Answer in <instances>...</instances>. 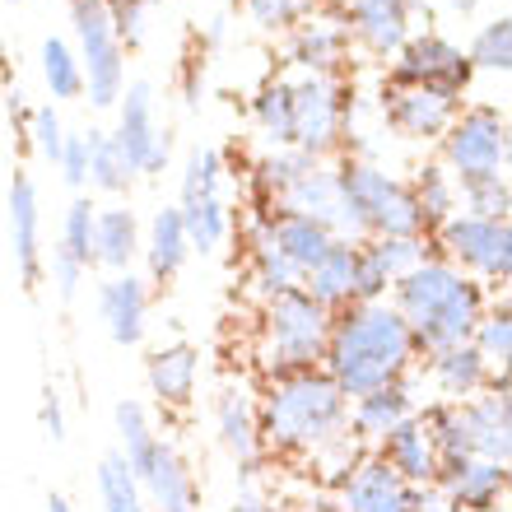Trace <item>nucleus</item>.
<instances>
[{
  "instance_id": "obj_1",
  "label": "nucleus",
  "mask_w": 512,
  "mask_h": 512,
  "mask_svg": "<svg viewBox=\"0 0 512 512\" xmlns=\"http://www.w3.org/2000/svg\"><path fill=\"white\" fill-rule=\"evenodd\" d=\"M419 368V350L401 312L382 303H350L331 317V336H326L322 373L345 391V401L368 396V391L401 382L405 373Z\"/></svg>"
},
{
  "instance_id": "obj_2",
  "label": "nucleus",
  "mask_w": 512,
  "mask_h": 512,
  "mask_svg": "<svg viewBox=\"0 0 512 512\" xmlns=\"http://www.w3.org/2000/svg\"><path fill=\"white\" fill-rule=\"evenodd\" d=\"M350 433V401L322 368L266 378L256 396V438L266 457H317Z\"/></svg>"
},
{
  "instance_id": "obj_3",
  "label": "nucleus",
  "mask_w": 512,
  "mask_h": 512,
  "mask_svg": "<svg viewBox=\"0 0 512 512\" xmlns=\"http://www.w3.org/2000/svg\"><path fill=\"white\" fill-rule=\"evenodd\" d=\"M387 303L401 312V322L410 326L419 359L447 350V345H466L489 308L485 284H475L471 275H461L457 266H447L443 256H424L405 280L391 284Z\"/></svg>"
},
{
  "instance_id": "obj_4",
  "label": "nucleus",
  "mask_w": 512,
  "mask_h": 512,
  "mask_svg": "<svg viewBox=\"0 0 512 512\" xmlns=\"http://www.w3.org/2000/svg\"><path fill=\"white\" fill-rule=\"evenodd\" d=\"M331 317H336V312L322 308L308 289H284V294L266 298V303H261V317H256V345H252L261 382L284 378V373L322 368Z\"/></svg>"
},
{
  "instance_id": "obj_5",
  "label": "nucleus",
  "mask_w": 512,
  "mask_h": 512,
  "mask_svg": "<svg viewBox=\"0 0 512 512\" xmlns=\"http://www.w3.org/2000/svg\"><path fill=\"white\" fill-rule=\"evenodd\" d=\"M424 419L433 429L438 457H480V461H512V401L508 387H489L471 401H433L424 405Z\"/></svg>"
},
{
  "instance_id": "obj_6",
  "label": "nucleus",
  "mask_w": 512,
  "mask_h": 512,
  "mask_svg": "<svg viewBox=\"0 0 512 512\" xmlns=\"http://www.w3.org/2000/svg\"><path fill=\"white\" fill-rule=\"evenodd\" d=\"M433 256H443L447 266L471 275L475 284H508L512 275V224L508 219H480V215H452L429 233Z\"/></svg>"
},
{
  "instance_id": "obj_7",
  "label": "nucleus",
  "mask_w": 512,
  "mask_h": 512,
  "mask_svg": "<svg viewBox=\"0 0 512 512\" xmlns=\"http://www.w3.org/2000/svg\"><path fill=\"white\" fill-rule=\"evenodd\" d=\"M438 145H443V168L452 173V182L480 173H508L512 135L499 108H461Z\"/></svg>"
},
{
  "instance_id": "obj_8",
  "label": "nucleus",
  "mask_w": 512,
  "mask_h": 512,
  "mask_svg": "<svg viewBox=\"0 0 512 512\" xmlns=\"http://www.w3.org/2000/svg\"><path fill=\"white\" fill-rule=\"evenodd\" d=\"M350 89L336 75H303L294 80V149L312 159H331L345 145L350 126Z\"/></svg>"
},
{
  "instance_id": "obj_9",
  "label": "nucleus",
  "mask_w": 512,
  "mask_h": 512,
  "mask_svg": "<svg viewBox=\"0 0 512 512\" xmlns=\"http://www.w3.org/2000/svg\"><path fill=\"white\" fill-rule=\"evenodd\" d=\"M70 19H75V33H80V70L89 103L112 108L126 89V66H122V42L112 33L108 0H70Z\"/></svg>"
},
{
  "instance_id": "obj_10",
  "label": "nucleus",
  "mask_w": 512,
  "mask_h": 512,
  "mask_svg": "<svg viewBox=\"0 0 512 512\" xmlns=\"http://www.w3.org/2000/svg\"><path fill=\"white\" fill-rule=\"evenodd\" d=\"M471 75L475 70L457 42H447L443 33H410V42L391 61L387 84H429L461 98L471 89Z\"/></svg>"
},
{
  "instance_id": "obj_11",
  "label": "nucleus",
  "mask_w": 512,
  "mask_h": 512,
  "mask_svg": "<svg viewBox=\"0 0 512 512\" xmlns=\"http://www.w3.org/2000/svg\"><path fill=\"white\" fill-rule=\"evenodd\" d=\"M122 122H117V149L126 154L135 173H163L168 163V135L154 122V84L149 80H131L122 89Z\"/></svg>"
},
{
  "instance_id": "obj_12",
  "label": "nucleus",
  "mask_w": 512,
  "mask_h": 512,
  "mask_svg": "<svg viewBox=\"0 0 512 512\" xmlns=\"http://www.w3.org/2000/svg\"><path fill=\"white\" fill-rule=\"evenodd\" d=\"M382 108L405 140H443V131L461 112V98L447 89H429V84H387Z\"/></svg>"
},
{
  "instance_id": "obj_13",
  "label": "nucleus",
  "mask_w": 512,
  "mask_h": 512,
  "mask_svg": "<svg viewBox=\"0 0 512 512\" xmlns=\"http://www.w3.org/2000/svg\"><path fill=\"white\" fill-rule=\"evenodd\" d=\"M433 489L457 512H494L508 494V466L480 457H443Z\"/></svg>"
},
{
  "instance_id": "obj_14",
  "label": "nucleus",
  "mask_w": 512,
  "mask_h": 512,
  "mask_svg": "<svg viewBox=\"0 0 512 512\" xmlns=\"http://www.w3.org/2000/svg\"><path fill=\"white\" fill-rule=\"evenodd\" d=\"M340 508L336 512H405L410 485L391 471L378 452H364L350 471L340 475Z\"/></svg>"
},
{
  "instance_id": "obj_15",
  "label": "nucleus",
  "mask_w": 512,
  "mask_h": 512,
  "mask_svg": "<svg viewBox=\"0 0 512 512\" xmlns=\"http://www.w3.org/2000/svg\"><path fill=\"white\" fill-rule=\"evenodd\" d=\"M382 461H387L391 471L401 475L410 489L419 485H433L438 480V443H433V429H429V419H424V405H419L415 415L405 419V424H396V429L382 438L378 447H373Z\"/></svg>"
},
{
  "instance_id": "obj_16",
  "label": "nucleus",
  "mask_w": 512,
  "mask_h": 512,
  "mask_svg": "<svg viewBox=\"0 0 512 512\" xmlns=\"http://www.w3.org/2000/svg\"><path fill=\"white\" fill-rule=\"evenodd\" d=\"M345 52H350V24H345V10L340 14H317L294 24V38H289V61L308 75H336L345 66Z\"/></svg>"
},
{
  "instance_id": "obj_17",
  "label": "nucleus",
  "mask_w": 512,
  "mask_h": 512,
  "mask_svg": "<svg viewBox=\"0 0 512 512\" xmlns=\"http://www.w3.org/2000/svg\"><path fill=\"white\" fill-rule=\"evenodd\" d=\"M415 410H419L415 373H405L401 382H387V387L368 391V396H354L350 401V433L368 447V452H373V447H378L396 424H405Z\"/></svg>"
},
{
  "instance_id": "obj_18",
  "label": "nucleus",
  "mask_w": 512,
  "mask_h": 512,
  "mask_svg": "<svg viewBox=\"0 0 512 512\" xmlns=\"http://www.w3.org/2000/svg\"><path fill=\"white\" fill-rule=\"evenodd\" d=\"M345 24L373 56H396L410 42V10L401 0H345Z\"/></svg>"
},
{
  "instance_id": "obj_19",
  "label": "nucleus",
  "mask_w": 512,
  "mask_h": 512,
  "mask_svg": "<svg viewBox=\"0 0 512 512\" xmlns=\"http://www.w3.org/2000/svg\"><path fill=\"white\" fill-rule=\"evenodd\" d=\"M140 489H145L149 503H154L159 512H196V503H201L187 457H182L173 443H163V438L154 443V452H149V466H145V475H140Z\"/></svg>"
},
{
  "instance_id": "obj_20",
  "label": "nucleus",
  "mask_w": 512,
  "mask_h": 512,
  "mask_svg": "<svg viewBox=\"0 0 512 512\" xmlns=\"http://www.w3.org/2000/svg\"><path fill=\"white\" fill-rule=\"evenodd\" d=\"M424 368H429V382L438 391V401L457 405V401H471L480 391L494 387V373L485 368V359L475 354V345H447L438 354H424Z\"/></svg>"
},
{
  "instance_id": "obj_21",
  "label": "nucleus",
  "mask_w": 512,
  "mask_h": 512,
  "mask_svg": "<svg viewBox=\"0 0 512 512\" xmlns=\"http://www.w3.org/2000/svg\"><path fill=\"white\" fill-rule=\"evenodd\" d=\"M145 312H149V294L131 270L98 284V317H103L108 336L117 340L122 350H131V345L145 340Z\"/></svg>"
},
{
  "instance_id": "obj_22",
  "label": "nucleus",
  "mask_w": 512,
  "mask_h": 512,
  "mask_svg": "<svg viewBox=\"0 0 512 512\" xmlns=\"http://www.w3.org/2000/svg\"><path fill=\"white\" fill-rule=\"evenodd\" d=\"M145 378H149V391H154V401H159V405H173V410H182V405H191V396H196V378H201V354H196V345H187V340H177V345H163V350L149 354Z\"/></svg>"
},
{
  "instance_id": "obj_23",
  "label": "nucleus",
  "mask_w": 512,
  "mask_h": 512,
  "mask_svg": "<svg viewBox=\"0 0 512 512\" xmlns=\"http://www.w3.org/2000/svg\"><path fill=\"white\" fill-rule=\"evenodd\" d=\"M215 433H219V447H224L243 471H252L256 457H261V438H256V401L247 396V387H224L219 391Z\"/></svg>"
},
{
  "instance_id": "obj_24",
  "label": "nucleus",
  "mask_w": 512,
  "mask_h": 512,
  "mask_svg": "<svg viewBox=\"0 0 512 512\" xmlns=\"http://www.w3.org/2000/svg\"><path fill=\"white\" fill-rule=\"evenodd\" d=\"M10 247L19 261V280L33 289L42 275V252H38V187L28 173H14L10 182Z\"/></svg>"
},
{
  "instance_id": "obj_25",
  "label": "nucleus",
  "mask_w": 512,
  "mask_h": 512,
  "mask_svg": "<svg viewBox=\"0 0 512 512\" xmlns=\"http://www.w3.org/2000/svg\"><path fill=\"white\" fill-rule=\"evenodd\" d=\"M266 233L298 275H308V270L331 252V243H336V233L326 229V224H317V219H308V215H270Z\"/></svg>"
},
{
  "instance_id": "obj_26",
  "label": "nucleus",
  "mask_w": 512,
  "mask_h": 512,
  "mask_svg": "<svg viewBox=\"0 0 512 512\" xmlns=\"http://www.w3.org/2000/svg\"><path fill=\"white\" fill-rule=\"evenodd\" d=\"M354 275H359V243H331V252L317 261V266L303 275V284L298 289H308L322 308L340 312L354 303Z\"/></svg>"
},
{
  "instance_id": "obj_27",
  "label": "nucleus",
  "mask_w": 512,
  "mask_h": 512,
  "mask_svg": "<svg viewBox=\"0 0 512 512\" xmlns=\"http://www.w3.org/2000/svg\"><path fill=\"white\" fill-rule=\"evenodd\" d=\"M140 252V229L131 210H94V266L126 275Z\"/></svg>"
},
{
  "instance_id": "obj_28",
  "label": "nucleus",
  "mask_w": 512,
  "mask_h": 512,
  "mask_svg": "<svg viewBox=\"0 0 512 512\" xmlns=\"http://www.w3.org/2000/svg\"><path fill=\"white\" fill-rule=\"evenodd\" d=\"M191 243H187V229H182V215L177 205L159 210L154 224H149V238H145V261H149V280L154 284H168L177 270L187 266Z\"/></svg>"
},
{
  "instance_id": "obj_29",
  "label": "nucleus",
  "mask_w": 512,
  "mask_h": 512,
  "mask_svg": "<svg viewBox=\"0 0 512 512\" xmlns=\"http://www.w3.org/2000/svg\"><path fill=\"white\" fill-rule=\"evenodd\" d=\"M247 256H252V289L261 294V303H266V298H275V294H284V289H298V284H303V275H298V270L284 261L280 247L270 243L266 219H256Z\"/></svg>"
},
{
  "instance_id": "obj_30",
  "label": "nucleus",
  "mask_w": 512,
  "mask_h": 512,
  "mask_svg": "<svg viewBox=\"0 0 512 512\" xmlns=\"http://www.w3.org/2000/svg\"><path fill=\"white\" fill-rule=\"evenodd\" d=\"M256 126L275 149L294 145V80H266L252 103Z\"/></svg>"
},
{
  "instance_id": "obj_31",
  "label": "nucleus",
  "mask_w": 512,
  "mask_h": 512,
  "mask_svg": "<svg viewBox=\"0 0 512 512\" xmlns=\"http://www.w3.org/2000/svg\"><path fill=\"white\" fill-rule=\"evenodd\" d=\"M471 345H475V354L485 359L489 373H494V382H508V359H512V312H508V303L485 308Z\"/></svg>"
},
{
  "instance_id": "obj_32",
  "label": "nucleus",
  "mask_w": 512,
  "mask_h": 512,
  "mask_svg": "<svg viewBox=\"0 0 512 512\" xmlns=\"http://www.w3.org/2000/svg\"><path fill=\"white\" fill-rule=\"evenodd\" d=\"M457 205H466L461 215L508 219V215H512V187H508V173L461 177V182H457Z\"/></svg>"
},
{
  "instance_id": "obj_33",
  "label": "nucleus",
  "mask_w": 512,
  "mask_h": 512,
  "mask_svg": "<svg viewBox=\"0 0 512 512\" xmlns=\"http://www.w3.org/2000/svg\"><path fill=\"white\" fill-rule=\"evenodd\" d=\"M112 419H117V433H122V457L126 466H131V475L140 480L149 466V452H154V443H159V433L149 429V415L140 401H117V410H112Z\"/></svg>"
},
{
  "instance_id": "obj_34",
  "label": "nucleus",
  "mask_w": 512,
  "mask_h": 512,
  "mask_svg": "<svg viewBox=\"0 0 512 512\" xmlns=\"http://www.w3.org/2000/svg\"><path fill=\"white\" fill-rule=\"evenodd\" d=\"M410 191H415L419 210H424V224H429V233L443 224V219L457 215V182H452V173H447L443 163H424L415 173V182H410Z\"/></svg>"
},
{
  "instance_id": "obj_35",
  "label": "nucleus",
  "mask_w": 512,
  "mask_h": 512,
  "mask_svg": "<svg viewBox=\"0 0 512 512\" xmlns=\"http://www.w3.org/2000/svg\"><path fill=\"white\" fill-rule=\"evenodd\" d=\"M98 499H103V512H145V489L122 452H108L98 461Z\"/></svg>"
},
{
  "instance_id": "obj_36",
  "label": "nucleus",
  "mask_w": 512,
  "mask_h": 512,
  "mask_svg": "<svg viewBox=\"0 0 512 512\" xmlns=\"http://www.w3.org/2000/svg\"><path fill=\"white\" fill-rule=\"evenodd\" d=\"M84 149H89V182H94L98 191H126L131 187L135 168L126 163V154L117 149V140H112L108 131H89L84 135Z\"/></svg>"
},
{
  "instance_id": "obj_37",
  "label": "nucleus",
  "mask_w": 512,
  "mask_h": 512,
  "mask_svg": "<svg viewBox=\"0 0 512 512\" xmlns=\"http://www.w3.org/2000/svg\"><path fill=\"white\" fill-rule=\"evenodd\" d=\"M177 215H182V229H187V243L201 256H210V252L224 247V238H229V210H224V196H215V201H196V205H177Z\"/></svg>"
},
{
  "instance_id": "obj_38",
  "label": "nucleus",
  "mask_w": 512,
  "mask_h": 512,
  "mask_svg": "<svg viewBox=\"0 0 512 512\" xmlns=\"http://www.w3.org/2000/svg\"><path fill=\"white\" fill-rule=\"evenodd\" d=\"M359 252L387 275V284H396L429 256V238H364Z\"/></svg>"
},
{
  "instance_id": "obj_39",
  "label": "nucleus",
  "mask_w": 512,
  "mask_h": 512,
  "mask_svg": "<svg viewBox=\"0 0 512 512\" xmlns=\"http://www.w3.org/2000/svg\"><path fill=\"white\" fill-rule=\"evenodd\" d=\"M471 70H489V75H508L512 70V19L499 14V19H489L480 33H475L471 52H466Z\"/></svg>"
},
{
  "instance_id": "obj_40",
  "label": "nucleus",
  "mask_w": 512,
  "mask_h": 512,
  "mask_svg": "<svg viewBox=\"0 0 512 512\" xmlns=\"http://www.w3.org/2000/svg\"><path fill=\"white\" fill-rule=\"evenodd\" d=\"M42 80H47L52 98H80L84 94L80 56L70 52L66 38H47V42H42Z\"/></svg>"
},
{
  "instance_id": "obj_41",
  "label": "nucleus",
  "mask_w": 512,
  "mask_h": 512,
  "mask_svg": "<svg viewBox=\"0 0 512 512\" xmlns=\"http://www.w3.org/2000/svg\"><path fill=\"white\" fill-rule=\"evenodd\" d=\"M219 182H224V154L215 145H196L187 154V173H182V205L215 201Z\"/></svg>"
},
{
  "instance_id": "obj_42",
  "label": "nucleus",
  "mask_w": 512,
  "mask_h": 512,
  "mask_svg": "<svg viewBox=\"0 0 512 512\" xmlns=\"http://www.w3.org/2000/svg\"><path fill=\"white\" fill-rule=\"evenodd\" d=\"M61 247H66V252L75 256L84 270L94 266V205L84 201V196L66 210V224H61Z\"/></svg>"
},
{
  "instance_id": "obj_43",
  "label": "nucleus",
  "mask_w": 512,
  "mask_h": 512,
  "mask_svg": "<svg viewBox=\"0 0 512 512\" xmlns=\"http://www.w3.org/2000/svg\"><path fill=\"white\" fill-rule=\"evenodd\" d=\"M28 131H33V145H38V154L47 163L61 159V145H66V126H61V117H56L52 103H42L38 112H28Z\"/></svg>"
},
{
  "instance_id": "obj_44",
  "label": "nucleus",
  "mask_w": 512,
  "mask_h": 512,
  "mask_svg": "<svg viewBox=\"0 0 512 512\" xmlns=\"http://www.w3.org/2000/svg\"><path fill=\"white\" fill-rule=\"evenodd\" d=\"M247 10H252L256 28H266V33H284V28H294L308 10V0H247Z\"/></svg>"
},
{
  "instance_id": "obj_45",
  "label": "nucleus",
  "mask_w": 512,
  "mask_h": 512,
  "mask_svg": "<svg viewBox=\"0 0 512 512\" xmlns=\"http://www.w3.org/2000/svg\"><path fill=\"white\" fill-rule=\"evenodd\" d=\"M108 14H112V33L122 42V52L140 47V38H145V0H108Z\"/></svg>"
},
{
  "instance_id": "obj_46",
  "label": "nucleus",
  "mask_w": 512,
  "mask_h": 512,
  "mask_svg": "<svg viewBox=\"0 0 512 512\" xmlns=\"http://www.w3.org/2000/svg\"><path fill=\"white\" fill-rule=\"evenodd\" d=\"M56 168H61V177H66L75 191L89 182V149H84V135H66V145H61V159H56Z\"/></svg>"
},
{
  "instance_id": "obj_47",
  "label": "nucleus",
  "mask_w": 512,
  "mask_h": 512,
  "mask_svg": "<svg viewBox=\"0 0 512 512\" xmlns=\"http://www.w3.org/2000/svg\"><path fill=\"white\" fill-rule=\"evenodd\" d=\"M52 280H56V294L66 298V303L75 298V289H80V280H84V266L66 252V247H56L52 252Z\"/></svg>"
},
{
  "instance_id": "obj_48",
  "label": "nucleus",
  "mask_w": 512,
  "mask_h": 512,
  "mask_svg": "<svg viewBox=\"0 0 512 512\" xmlns=\"http://www.w3.org/2000/svg\"><path fill=\"white\" fill-rule=\"evenodd\" d=\"M42 429H47V438H52V443H61V438H66V410H61L56 387L42 391Z\"/></svg>"
},
{
  "instance_id": "obj_49",
  "label": "nucleus",
  "mask_w": 512,
  "mask_h": 512,
  "mask_svg": "<svg viewBox=\"0 0 512 512\" xmlns=\"http://www.w3.org/2000/svg\"><path fill=\"white\" fill-rule=\"evenodd\" d=\"M447 10L452 14H475L480 10V0H447Z\"/></svg>"
},
{
  "instance_id": "obj_50",
  "label": "nucleus",
  "mask_w": 512,
  "mask_h": 512,
  "mask_svg": "<svg viewBox=\"0 0 512 512\" xmlns=\"http://www.w3.org/2000/svg\"><path fill=\"white\" fill-rule=\"evenodd\" d=\"M47 512H75L66 494H47Z\"/></svg>"
},
{
  "instance_id": "obj_51",
  "label": "nucleus",
  "mask_w": 512,
  "mask_h": 512,
  "mask_svg": "<svg viewBox=\"0 0 512 512\" xmlns=\"http://www.w3.org/2000/svg\"><path fill=\"white\" fill-rule=\"evenodd\" d=\"M10 5H19V0H10Z\"/></svg>"
}]
</instances>
